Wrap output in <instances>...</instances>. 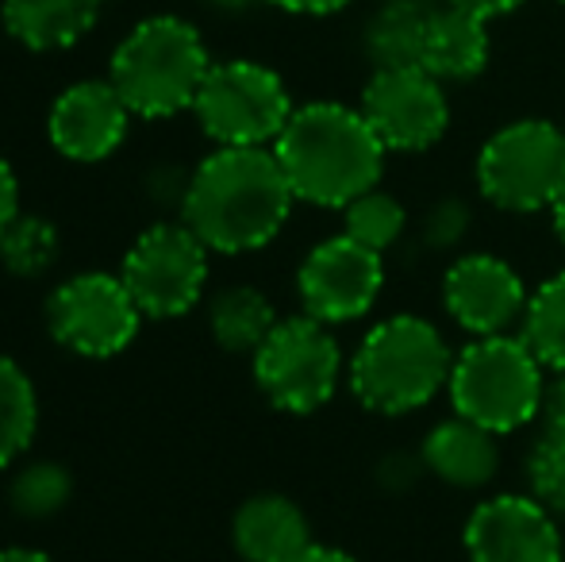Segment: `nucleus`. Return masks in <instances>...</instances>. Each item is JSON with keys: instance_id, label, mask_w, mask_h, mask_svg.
<instances>
[{"instance_id": "nucleus-28", "label": "nucleus", "mask_w": 565, "mask_h": 562, "mask_svg": "<svg viewBox=\"0 0 565 562\" xmlns=\"http://www.w3.org/2000/svg\"><path fill=\"white\" fill-rule=\"evenodd\" d=\"M469 227V209L461 201H439L424 220V243L431 251H450L454 243H461Z\"/></svg>"}, {"instance_id": "nucleus-36", "label": "nucleus", "mask_w": 565, "mask_h": 562, "mask_svg": "<svg viewBox=\"0 0 565 562\" xmlns=\"http://www.w3.org/2000/svg\"><path fill=\"white\" fill-rule=\"evenodd\" d=\"M212 8H220V12H243V8L258 4V0H209Z\"/></svg>"}, {"instance_id": "nucleus-9", "label": "nucleus", "mask_w": 565, "mask_h": 562, "mask_svg": "<svg viewBox=\"0 0 565 562\" xmlns=\"http://www.w3.org/2000/svg\"><path fill=\"white\" fill-rule=\"evenodd\" d=\"M119 278L150 320L185 316L209 285V247L185 224L147 227L131 243Z\"/></svg>"}, {"instance_id": "nucleus-3", "label": "nucleus", "mask_w": 565, "mask_h": 562, "mask_svg": "<svg viewBox=\"0 0 565 562\" xmlns=\"http://www.w3.org/2000/svg\"><path fill=\"white\" fill-rule=\"evenodd\" d=\"M454 351L439 328L416 312L377 320L350 354L347 382L358 405L377 416L427 409L450 382Z\"/></svg>"}, {"instance_id": "nucleus-10", "label": "nucleus", "mask_w": 565, "mask_h": 562, "mask_svg": "<svg viewBox=\"0 0 565 562\" xmlns=\"http://www.w3.org/2000/svg\"><path fill=\"white\" fill-rule=\"evenodd\" d=\"M51 336L82 359H113L139 331V305L116 274H77L54 289L46 305Z\"/></svg>"}, {"instance_id": "nucleus-17", "label": "nucleus", "mask_w": 565, "mask_h": 562, "mask_svg": "<svg viewBox=\"0 0 565 562\" xmlns=\"http://www.w3.org/2000/svg\"><path fill=\"white\" fill-rule=\"evenodd\" d=\"M231 540L246 562H292L312 548V524L297 501L281 494H258L238 505Z\"/></svg>"}, {"instance_id": "nucleus-22", "label": "nucleus", "mask_w": 565, "mask_h": 562, "mask_svg": "<svg viewBox=\"0 0 565 562\" xmlns=\"http://www.w3.org/2000/svg\"><path fill=\"white\" fill-rule=\"evenodd\" d=\"M520 336L551 374L565 370V271L551 274L531 289Z\"/></svg>"}, {"instance_id": "nucleus-38", "label": "nucleus", "mask_w": 565, "mask_h": 562, "mask_svg": "<svg viewBox=\"0 0 565 562\" xmlns=\"http://www.w3.org/2000/svg\"><path fill=\"white\" fill-rule=\"evenodd\" d=\"M562 4H565V0H562Z\"/></svg>"}, {"instance_id": "nucleus-13", "label": "nucleus", "mask_w": 565, "mask_h": 562, "mask_svg": "<svg viewBox=\"0 0 565 562\" xmlns=\"http://www.w3.org/2000/svg\"><path fill=\"white\" fill-rule=\"evenodd\" d=\"M531 289L512 263L489 251L458 255L443 274V308L473 339L520 331Z\"/></svg>"}, {"instance_id": "nucleus-4", "label": "nucleus", "mask_w": 565, "mask_h": 562, "mask_svg": "<svg viewBox=\"0 0 565 562\" xmlns=\"http://www.w3.org/2000/svg\"><path fill=\"white\" fill-rule=\"evenodd\" d=\"M209 70V46L193 23L178 15H150L116 46L108 82L127 100L131 116L166 120L193 108Z\"/></svg>"}, {"instance_id": "nucleus-25", "label": "nucleus", "mask_w": 565, "mask_h": 562, "mask_svg": "<svg viewBox=\"0 0 565 562\" xmlns=\"http://www.w3.org/2000/svg\"><path fill=\"white\" fill-rule=\"evenodd\" d=\"M70 494H74V481H70L66 466H54V463H35L28 470H20L12 478V509L28 520H46L54 512L66 509Z\"/></svg>"}, {"instance_id": "nucleus-26", "label": "nucleus", "mask_w": 565, "mask_h": 562, "mask_svg": "<svg viewBox=\"0 0 565 562\" xmlns=\"http://www.w3.org/2000/svg\"><path fill=\"white\" fill-rule=\"evenodd\" d=\"M58 255V232L43 216H15L12 227L0 235V258L12 274L35 278Z\"/></svg>"}, {"instance_id": "nucleus-35", "label": "nucleus", "mask_w": 565, "mask_h": 562, "mask_svg": "<svg viewBox=\"0 0 565 562\" xmlns=\"http://www.w3.org/2000/svg\"><path fill=\"white\" fill-rule=\"evenodd\" d=\"M551 216H554V232H558V240L565 243V193L558 197V204L551 209Z\"/></svg>"}, {"instance_id": "nucleus-18", "label": "nucleus", "mask_w": 565, "mask_h": 562, "mask_svg": "<svg viewBox=\"0 0 565 562\" xmlns=\"http://www.w3.org/2000/svg\"><path fill=\"white\" fill-rule=\"evenodd\" d=\"M489 54H492L489 20H477V15L447 4L431 15V28H427V43H424V62H419V66L439 77L443 85L473 82V77H481L484 66H489Z\"/></svg>"}, {"instance_id": "nucleus-11", "label": "nucleus", "mask_w": 565, "mask_h": 562, "mask_svg": "<svg viewBox=\"0 0 565 562\" xmlns=\"http://www.w3.org/2000/svg\"><path fill=\"white\" fill-rule=\"evenodd\" d=\"M358 108L370 120V128L377 131V139L396 155L431 150L450 128L447 89L424 66L373 70Z\"/></svg>"}, {"instance_id": "nucleus-16", "label": "nucleus", "mask_w": 565, "mask_h": 562, "mask_svg": "<svg viewBox=\"0 0 565 562\" xmlns=\"http://www.w3.org/2000/svg\"><path fill=\"white\" fill-rule=\"evenodd\" d=\"M419 463L454 489H481L500 470V435L454 413L424 435Z\"/></svg>"}, {"instance_id": "nucleus-12", "label": "nucleus", "mask_w": 565, "mask_h": 562, "mask_svg": "<svg viewBox=\"0 0 565 562\" xmlns=\"http://www.w3.org/2000/svg\"><path fill=\"white\" fill-rule=\"evenodd\" d=\"M297 289L305 312L328 328L362 320L385 289V255L362 247L350 235H331L305 255Z\"/></svg>"}, {"instance_id": "nucleus-24", "label": "nucleus", "mask_w": 565, "mask_h": 562, "mask_svg": "<svg viewBox=\"0 0 565 562\" xmlns=\"http://www.w3.org/2000/svg\"><path fill=\"white\" fill-rule=\"evenodd\" d=\"M404 227H408V212L385 189H370V193L354 197V201L342 209V235H350L362 247L385 255L393 243H401Z\"/></svg>"}, {"instance_id": "nucleus-15", "label": "nucleus", "mask_w": 565, "mask_h": 562, "mask_svg": "<svg viewBox=\"0 0 565 562\" xmlns=\"http://www.w3.org/2000/svg\"><path fill=\"white\" fill-rule=\"evenodd\" d=\"M127 120H131V108L113 82H77L54 100L46 131L66 158L100 162L124 142Z\"/></svg>"}, {"instance_id": "nucleus-29", "label": "nucleus", "mask_w": 565, "mask_h": 562, "mask_svg": "<svg viewBox=\"0 0 565 562\" xmlns=\"http://www.w3.org/2000/svg\"><path fill=\"white\" fill-rule=\"evenodd\" d=\"M15 216H20V181H15L8 158L0 155V235L12 227Z\"/></svg>"}, {"instance_id": "nucleus-23", "label": "nucleus", "mask_w": 565, "mask_h": 562, "mask_svg": "<svg viewBox=\"0 0 565 562\" xmlns=\"http://www.w3.org/2000/svg\"><path fill=\"white\" fill-rule=\"evenodd\" d=\"M39 427V397L23 367L0 354V470L28 450Z\"/></svg>"}, {"instance_id": "nucleus-8", "label": "nucleus", "mask_w": 565, "mask_h": 562, "mask_svg": "<svg viewBox=\"0 0 565 562\" xmlns=\"http://www.w3.org/2000/svg\"><path fill=\"white\" fill-rule=\"evenodd\" d=\"M254 382L281 413L308 416L335 397L342 382V351L328 324L308 312L277 320L254 351Z\"/></svg>"}, {"instance_id": "nucleus-33", "label": "nucleus", "mask_w": 565, "mask_h": 562, "mask_svg": "<svg viewBox=\"0 0 565 562\" xmlns=\"http://www.w3.org/2000/svg\"><path fill=\"white\" fill-rule=\"evenodd\" d=\"M292 562H358V559L347 555V551H339V548H323V543H312L305 555H297Z\"/></svg>"}, {"instance_id": "nucleus-7", "label": "nucleus", "mask_w": 565, "mask_h": 562, "mask_svg": "<svg viewBox=\"0 0 565 562\" xmlns=\"http://www.w3.org/2000/svg\"><path fill=\"white\" fill-rule=\"evenodd\" d=\"M193 113L216 147H274L297 108L277 70L231 59L212 62Z\"/></svg>"}, {"instance_id": "nucleus-5", "label": "nucleus", "mask_w": 565, "mask_h": 562, "mask_svg": "<svg viewBox=\"0 0 565 562\" xmlns=\"http://www.w3.org/2000/svg\"><path fill=\"white\" fill-rule=\"evenodd\" d=\"M546 367L520 331L481 336L454 354L450 367V405L466 421L512 435L543 416L546 405Z\"/></svg>"}, {"instance_id": "nucleus-34", "label": "nucleus", "mask_w": 565, "mask_h": 562, "mask_svg": "<svg viewBox=\"0 0 565 562\" xmlns=\"http://www.w3.org/2000/svg\"><path fill=\"white\" fill-rule=\"evenodd\" d=\"M0 562H54V559L31 548H8V551H0Z\"/></svg>"}, {"instance_id": "nucleus-6", "label": "nucleus", "mask_w": 565, "mask_h": 562, "mask_svg": "<svg viewBox=\"0 0 565 562\" xmlns=\"http://www.w3.org/2000/svg\"><path fill=\"white\" fill-rule=\"evenodd\" d=\"M477 189L500 212H551L565 193V128L554 120H515L484 139Z\"/></svg>"}, {"instance_id": "nucleus-2", "label": "nucleus", "mask_w": 565, "mask_h": 562, "mask_svg": "<svg viewBox=\"0 0 565 562\" xmlns=\"http://www.w3.org/2000/svg\"><path fill=\"white\" fill-rule=\"evenodd\" d=\"M274 155L297 201L342 212L354 197L381 185L388 147L370 128L362 108L312 100L289 116Z\"/></svg>"}, {"instance_id": "nucleus-37", "label": "nucleus", "mask_w": 565, "mask_h": 562, "mask_svg": "<svg viewBox=\"0 0 565 562\" xmlns=\"http://www.w3.org/2000/svg\"><path fill=\"white\" fill-rule=\"evenodd\" d=\"M562 128H565V120H562Z\"/></svg>"}, {"instance_id": "nucleus-30", "label": "nucleus", "mask_w": 565, "mask_h": 562, "mask_svg": "<svg viewBox=\"0 0 565 562\" xmlns=\"http://www.w3.org/2000/svg\"><path fill=\"white\" fill-rule=\"evenodd\" d=\"M447 4L461 8V12L477 15V20H500V15L515 12L520 4H527V0H447Z\"/></svg>"}, {"instance_id": "nucleus-1", "label": "nucleus", "mask_w": 565, "mask_h": 562, "mask_svg": "<svg viewBox=\"0 0 565 562\" xmlns=\"http://www.w3.org/2000/svg\"><path fill=\"white\" fill-rule=\"evenodd\" d=\"M297 193L274 147H220L193 170L181 201V224L209 251L243 255L277 240Z\"/></svg>"}, {"instance_id": "nucleus-31", "label": "nucleus", "mask_w": 565, "mask_h": 562, "mask_svg": "<svg viewBox=\"0 0 565 562\" xmlns=\"http://www.w3.org/2000/svg\"><path fill=\"white\" fill-rule=\"evenodd\" d=\"M274 8H285V12H297V15H331L342 12L350 0H266Z\"/></svg>"}, {"instance_id": "nucleus-14", "label": "nucleus", "mask_w": 565, "mask_h": 562, "mask_svg": "<svg viewBox=\"0 0 565 562\" xmlns=\"http://www.w3.org/2000/svg\"><path fill=\"white\" fill-rule=\"evenodd\" d=\"M469 562H562L558 517L531 494L484 497L461 532Z\"/></svg>"}, {"instance_id": "nucleus-19", "label": "nucleus", "mask_w": 565, "mask_h": 562, "mask_svg": "<svg viewBox=\"0 0 565 562\" xmlns=\"http://www.w3.org/2000/svg\"><path fill=\"white\" fill-rule=\"evenodd\" d=\"M100 0H4V28L28 51H66L97 28Z\"/></svg>"}, {"instance_id": "nucleus-21", "label": "nucleus", "mask_w": 565, "mask_h": 562, "mask_svg": "<svg viewBox=\"0 0 565 562\" xmlns=\"http://www.w3.org/2000/svg\"><path fill=\"white\" fill-rule=\"evenodd\" d=\"M209 328L224 351L254 354L266 336L277 328L274 300L254 285H231V289L216 293L209 308Z\"/></svg>"}, {"instance_id": "nucleus-32", "label": "nucleus", "mask_w": 565, "mask_h": 562, "mask_svg": "<svg viewBox=\"0 0 565 562\" xmlns=\"http://www.w3.org/2000/svg\"><path fill=\"white\" fill-rule=\"evenodd\" d=\"M543 421L546 424H565V370H558V374L551 378V385H546Z\"/></svg>"}, {"instance_id": "nucleus-20", "label": "nucleus", "mask_w": 565, "mask_h": 562, "mask_svg": "<svg viewBox=\"0 0 565 562\" xmlns=\"http://www.w3.org/2000/svg\"><path fill=\"white\" fill-rule=\"evenodd\" d=\"M439 12L435 0H385L365 23V59L373 70H401L424 62V43L431 15Z\"/></svg>"}, {"instance_id": "nucleus-27", "label": "nucleus", "mask_w": 565, "mask_h": 562, "mask_svg": "<svg viewBox=\"0 0 565 562\" xmlns=\"http://www.w3.org/2000/svg\"><path fill=\"white\" fill-rule=\"evenodd\" d=\"M527 486L554 517H565V424H546L539 432L527 455Z\"/></svg>"}]
</instances>
